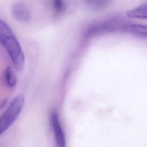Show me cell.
<instances>
[{
	"mask_svg": "<svg viewBox=\"0 0 147 147\" xmlns=\"http://www.w3.org/2000/svg\"><path fill=\"white\" fill-rule=\"evenodd\" d=\"M11 11L14 17L18 21L27 22L30 20V11L27 6L23 2L14 3L12 6Z\"/></svg>",
	"mask_w": 147,
	"mask_h": 147,
	"instance_id": "277c9868",
	"label": "cell"
},
{
	"mask_svg": "<svg viewBox=\"0 0 147 147\" xmlns=\"http://www.w3.org/2000/svg\"><path fill=\"white\" fill-rule=\"evenodd\" d=\"M2 44L6 48L16 68L18 71H21L24 65V55L15 36L7 38Z\"/></svg>",
	"mask_w": 147,
	"mask_h": 147,
	"instance_id": "7a4b0ae2",
	"label": "cell"
},
{
	"mask_svg": "<svg viewBox=\"0 0 147 147\" xmlns=\"http://www.w3.org/2000/svg\"><path fill=\"white\" fill-rule=\"evenodd\" d=\"M24 103V97L18 94L12 100L5 113L0 117V134L6 130L19 115Z\"/></svg>",
	"mask_w": 147,
	"mask_h": 147,
	"instance_id": "6da1fadb",
	"label": "cell"
},
{
	"mask_svg": "<svg viewBox=\"0 0 147 147\" xmlns=\"http://www.w3.org/2000/svg\"><path fill=\"white\" fill-rule=\"evenodd\" d=\"M5 75L8 86L10 87H13L15 86L17 83V78L13 69L11 67H8L6 68Z\"/></svg>",
	"mask_w": 147,
	"mask_h": 147,
	"instance_id": "ba28073f",
	"label": "cell"
},
{
	"mask_svg": "<svg viewBox=\"0 0 147 147\" xmlns=\"http://www.w3.org/2000/svg\"><path fill=\"white\" fill-rule=\"evenodd\" d=\"M51 123L57 146L65 147L66 145L65 134L61 127L59 115L56 112H53L52 114Z\"/></svg>",
	"mask_w": 147,
	"mask_h": 147,
	"instance_id": "3957f363",
	"label": "cell"
},
{
	"mask_svg": "<svg viewBox=\"0 0 147 147\" xmlns=\"http://www.w3.org/2000/svg\"><path fill=\"white\" fill-rule=\"evenodd\" d=\"M125 32L134 35L147 37V25L140 24H125L122 26Z\"/></svg>",
	"mask_w": 147,
	"mask_h": 147,
	"instance_id": "5b68a950",
	"label": "cell"
},
{
	"mask_svg": "<svg viewBox=\"0 0 147 147\" xmlns=\"http://www.w3.org/2000/svg\"><path fill=\"white\" fill-rule=\"evenodd\" d=\"M53 8L55 12L61 14L65 11L67 8V0H52Z\"/></svg>",
	"mask_w": 147,
	"mask_h": 147,
	"instance_id": "9c48e42d",
	"label": "cell"
},
{
	"mask_svg": "<svg viewBox=\"0 0 147 147\" xmlns=\"http://www.w3.org/2000/svg\"><path fill=\"white\" fill-rule=\"evenodd\" d=\"M126 15L131 18L147 20V2L129 10Z\"/></svg>",
	"mask_w": 147,
	"mask_h": 147,
	"instance_id": "8992f818",
	"label": "cell"
},
{
	"mask_svg": "<svg viewBox=\"0 0 147 147\" xmlns=\"http://www.w3.org/2000/svg\"><path fill=\"white\" fill-rule=\"evenodd\" d=\"M113 0H83L85 6L92 10H100L107 7Z\"/></svg>",
	"mask_w": 147,
	"mask_h": 147,
	"instance_id": "52a82bcc",
	"label": "cell"
}]
</instances>
